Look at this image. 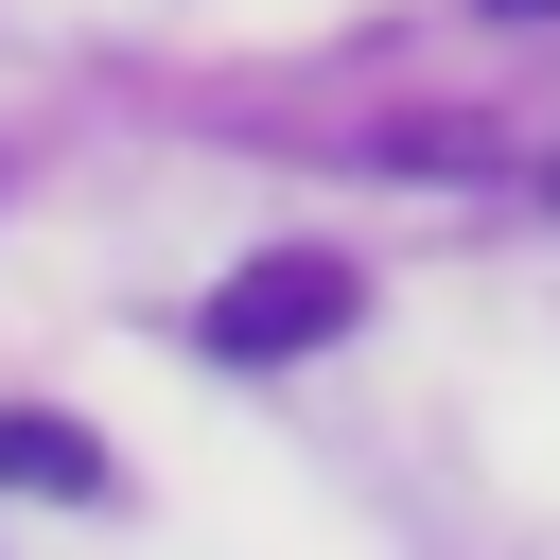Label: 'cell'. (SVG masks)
Segmentation results:
<instances>
[{
    "label": "cell",
    "mask_w": 560,
    "mask_h": 560,
    "mask_svg": "<svg viewBox=\"0 0 560 560\" xmlns=\"http://www.w3.org/2000/svg\"><path fill=\"white\" fill-rule=\"evenodd\" d=\"M350 315H368V280H350V262H315V245H280V262H245L192 332H210L228 368H298V350H332Z\"/></svg>",
    "instance_id": "1"
},
{
    "label": "cell",
    "mask_w": 560,
    "mask_h": 560,
    "mask_svg": "<svg viewBox=\"0 0 560 560\" xmlns=\"http://www.w3.org/2000/svg\"><path fill=\"white\" fill-rule=\"evenodd\" d=\"M0 490H52V508H88V490H105V438H70L52 402H0Z\"/></svg>",
    "instance_id": "2"
},
{
    "label": "cell",
    "mask_w": 560,
    "mask_h": 560,
    "mask_svg": "<svg viewBox=\"0 0 560 560\" xmlns=\"http://www.w3.org/2000/svg\"><path fill=\"white\" fill-rule=\"evenodd\" d=\"M472 18H560V0H472Z\"/></svg>",
    "instance_id": "3"
},
{
    "label": "cell",
    "mask_w": 560,
    "mask_h": 560,
    "mask_svg": "<svg viewBox=\"0 0 560 560\" xmlns=\"http://www.w3.org/2000/svg\"><path fill=\"white\" fill-rule=\"evenodd\" d=\"M542 192H560V175H542Z\"/></svg>",
    "instance_id": "4"
}]
</instances>
